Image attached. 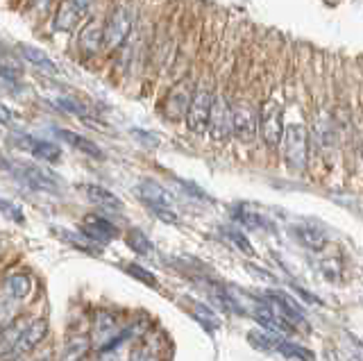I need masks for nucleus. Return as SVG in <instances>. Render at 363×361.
I'll return each instance as SVG.
<instances>
[{
  "label": "nucleus",
  "mask_w": 363,
  "mask_h": 361,
  "mask_svg": "<svg viewBox=\"0 0 363 361\" xmlns=\"http://www.w3.org/2000/svg\"><path fill=\"white\" fill-rule=\"evenodd\" d=\"M189 311L193 313V318H196L202 327H207L209 332H216L220 327V323H218V316H216L207 304H202V302H191L189 300Z\"/></svg>",
  "instance_id": "obj_23"
},
{
  "label": "nucleus",
  "mask_w": 363,
  "mask_h": 361,
  "mask_svg": "<svg viewBox=\"0 0 363 361\" xmlns=\"http://www.w3.org/2000/svg\"><path fill=\"white\" fill-rule=\"evenodd\" d=\"M79 191L84 194V198L105 211H121L123 209V202L116 194H111L109 189L105 187H98V184H79Z\"/></svg>",
  "instance_id": "obj_18"
},
{
  "label": "nucleus",
  "mask_w": 363,
  "mask_h": 361,
  "mask_svg": "<svg viewBox=\"0 0 363 361\" xmlns=\"http://www.w3.org/2000/svg\"><path fill=\"white\" fill-rule=\"evenodd\" d=\"M11 118H14V114H11V109L7 105L0 103V126H7V123H11Z\"/></svg>",
  "instance_id": "obj_36"
},
{
  "label": "nucleus",
  "mask_w": 363,
  "mask_h": 361,
  "mask_svg": "<svg viewBox=\"0 0 363 361\" xmlns=\"http://www.w3.org/2000/svg\"><path fill=\"white\" fill-rule=\"evenodd\" d=\"M89 338L84 336H77L73 338V341H68L66 348H64V355H62V361H79V359H84V355L89 352Z\"/></svg>",
  "instance_id": "obj_26"
},
{
  "label": "nucleus",
  "mask_w": 363,
  "mask_h": 361,
  "mask_svg": "<svg viewBox=\"0 0 363 361\" xmlns=\"http://www.w3.org/2000/svg\"><path fill=\"white\" fill-rule=\"evenodd\" d=\"M209 132L213 141H225L232 134V109L227 105L225 98H218L213 103V114H211V126Z\"/></svg>",
  "instance_id": "obj_16"
},
{
  "label": "nucleus",
  "mask_w": 363,
  "mask_h": 361,
  "mask_svg": "<svg viewBox=\"0 0 363 361\" xmlns=\"http://www.w3.org/2000/svg\"><path fill=\"white\" fill-rule=\"evenodd\" d=\"M220 232H223L225 239H227V241H232V243H234V245L238 248V250L243 252V255H247V257H252V255H255L252 243L247 241V236H245L241 230H236V228H223Z\"/></svg>",
  "instance_id": "obj_27"
},
{
  "label": "nucleus",
  "mask_w": 363,
  "mask_h": 361,
  "mask_svg": "<svg viewBox=\"0 0 363 361\" xmlns=\"http://www.w3.org/2000/svg\"><path fill=\"white\" fill-rule=\"evenodd\" d=\"M55 134L60 137L64 143H68V145H73L75 150H79V152H84V155H89V157H94V160H102V150L98 148V145L94 143V141H89L86 137H82V134H77V132H71V130H55Z\"/></svg>",
  "instance_id": "obj_21"
},
{
  "label": "nucleus",
  "mask_w": 363,
  "mask_h": 361,
  "mask_svg": "<svg viewBox=\"0 0 363 361\" xmlns=\"http://www.w3.org/2000/svg\"><path fill=\"white\" fill-rule=\"evenodd\" d=\"M277 350L281 355H286V357H295V359H300V361H313V352H309L306 348H300V345H295L291 341H284V338H277Z\"/></svg>",
  "instance_id": "obj_28"
},
{
  "label": "nucleus",
  "mask_w": 363,
  "mask_h": 361,
  "mask_svg": "<svg viewBox=\"0 0 363 361\" xmlns=\"http://www.w3.org/2000/svg\"><path fill=\"white\" fill-rule=\"evenodd\" d=\"M34 282L28 273H11L0 284V330L14 323L21 304L30 298Z\"/></svg>",
  "instance_id": "obj_1"
},
{
  "label": "nucleus",
  "mask_w": 363,
  "mask_h": 361,
  "mask_svg": "<svg viewBox=\"0 0 363 361\" xmlns=\"http://www.w3.org/2000/svg\"><path fill=\"white\" fill-rule=\"evenodd\" d=\"M264 300L270 304V309L275 311V316H277L281 323H286L289 327L304 325L302 307L291 296H286V293H281V291H266L264 293Z\"/></svg>",
  "instance_id": "obj_9"
},
{
  "label": "nucleus",
  "mask_w": 363,
  "mask_h": 361,
  "mask_svg": "<svg viewBox=\"0 0 363 361\" xmlns=\"http://www.w3.org/2000/svg\"><path fill=\"white\" fill-rule=\"evenodd\" d=\"M134 26V9L128 5H118L111 9V14L105 23V48L116 50L128 41Z\"/></svg>",
  "instance_id": "obj_5"
},
{
  "label": "nucleus",
  "mask_w": 363,
  "mask_h": 361,
  "mask_svg": "<svg viewBox=\"0 0 363 361\" xmlns=\"http://www.w3.org/2000/svg\"><path fill=\"white\" fill-rule=\"evenodd\" d=\"M82 234L86 239H91L94 243L102 245L109 243L118 236V228L111 221H107L105 216H96V213H89V216L82 221Z\"/></svg>",
  "instance_id": "obj_14"
},
{
  "label": "nucleus",
  "mask_w": 363,
  "mask_h": 361,
  "mask_svg": "<svg viewBox=\"0 0 363 361\" xmlns=\"http://www.w3.org/2000/svg\"><path fill=\"white\" fill-rule=\"evenodd\" d=\"M0 166L34 191H43V194H60L62 191V177L48 171L45 166H39L34 162H11V160H0Z\"/></svg>",
  "instance_id": "obj_2"
},
{
  "label": "nucleus",
  "mask_w": 363,
  "mask_h": 361,
  "mask_svg": "<svg viewBox=\"0 0 363 361\" xmlns=\"http://www.w3.org/2000/svg\"><path fill=\"white\" fill-rule=\"evenodd\" d=\"M91 9V3H84V0H68V3H62L60 9H57L52 28L57 32H73L79 21H82Z\"/></svg>",
  "instance_id": "obj_12"
},
{
  "label": "nucleus",
  "mask_w": 363,
  "mask_h": 361,
  "mask_svg": "<svg viewBox=\"0 0 363 361\" xmlns=\"http://www.w3.org/2000/svg\"><path fill=\"white\" fill-rule=\"evenodd\" d=\"M136 198L150 207L157 213V218L166 223H177V213L173 211V196L162 184L152 182V179H141L136 184Z\"/></svg>",
  "instance_id": "obj_4"
},
{
  "label": "nucleus",
  "mask_w": 363,
  "mask_h": 361,
  "mask_svg": "<svg viewBox=\"0 0 363 361\" xmlns=\"http://www.w3.org/2000/svg\"><path fill=\"white\" fill-rule=\"evenodd\" d=\"M11 141H14V145H18V148L28 150L34 160H39V162L55 164V162L62 160L60 143H52V141H45V139H34L26 132H14L11 134Z\"/></svg>",
  "instance_id": "obj_8"
},
{
  "label": "nucleus",
  "mask_w": 363,
  "mask_h": 361,
  "mask_svg": "<svg viewBox=\"0 0 363 361\" xmlns=\"http://www.w3.org/2000/svg\"><path fill=\"white\" fill-rule=\"evenodd\" d=\"M102 46H105V28H100L98 23L86 26L77 39V48L89 57V55H96Z\"/></svg>",
  "instance_id": "obj_20"
},
{
  "label": "nucleus",
  "mask_w": 363,
  "mask_h": 361,
  "mask_svg": "<svg viewBox=\"0 0 363 361\" xmlns=\"http://www.w3.org/2000/svg\"><path fill=\"white\" fill-rule=\"evenodd\" d=\"M123 327L118 325V318L111 311H98L94 318V334H91V343L98 350L107 348L113 338L121 336Z\"/></svg>",
  "instance_id": "obj_13"
},
{
  "label": "nucleus",
  "mask_w": 363,
  "mask_h": 361,
  "mask_svg": "<svg viewBox=\"0 0 363 361\" xmlns=\"http://www.w3.org/2000/svg\"><path fill=\"white\" fill-rule=\"evenodd\" d=\"M45 334H48V323H45L43 318H32V321H28L26 330H23L21 341L16 345L14 359L26 357L28 352H32V350L37 348L43 341V338H45Z\"/></svg>",
  "instance_id": "obj_15"
},
{
  "label": "nucleus",
  "mask_w": 363,
  "mask_h": 361,
  "mask_svg": "<svg viewBox=\"0 0 363 361\" xmlns=\"http://www.w3.org/2000/svg\"><path fill=\"white\" fill-rule=\"evenodd\" d=\"M16 50H18V55H21L23 60H26L28 64H32L34 69H37L39 73H43V75L55 77V75H60V73H62V71H60V66H57V64L48 57V52H43L41 48L30 46V43H18Z\"/></svg>",
  "instance_id": "obj_17"
},
{
  "label": "nucleus",
  "mask_w": 363,
  "mask_h": 361,
  "mask_svg": "<svg viewBox=\"0 0 363 361\" xmlns=\"http://www.w3.org/2000/svg\"><path fill=\"white\" fill-rule=\"evenodd\" d=\"M26 325H28V321H14L11 325L0 330V359H14L16 345L21 341Z\"/></svg>",
  "instance_id": "obj_19"
},
{
  "label": "nucleus",
  "mask_w": 363,
  "mask_h": 361,
  "mask_svg": "<svg viewBox=\"0 0 363 361\" xmlns=\"http://www.w3.org/2000/svg\"><path fill=\"white\" fill-rule=\"evenodd\" d=\"M196 98V91H193V84L191 80H182L177 82L173 89L168 91V98L164 103V114L170 121H179V118H186L189 114V107Z\"/></svg>",
  "instance_id": "obj_10"
},
{
  "label": "nucleus",
  "mask_w": 363,
  "mask_h": 361,
  "mask_svg": "<svg viewBox=\"0 0 363 361\" xmlns=\"http://www.w3.org/2000/svg\"><path fill=\"white\" fill-rule=\"evenodd\" d=\"M213 96L207 91V89H200L196 91V98L189 107L186 114V128L196 134H204V130H209L211 126V114H213Z\"/></svg>",
  "instance_id": "obj_7"
},
{
  "label": "nucleus",
  "mask_w": 363,
  "mask_h": 361,
  "mask_svg": "<svg viewBox=\"0 0 363 361\" xmlns=\"http://www.w3.org/2000/svg\"><path fill=\"white\" fill-rule=\"evenodd\" d=\"M0 77L14 84V82H18V80H21V71L11 69V66H0Z\"/></svg>",
  "instance_id": "obj_34"
},
{
  "label": "nucleus",
  "mask_w": 363,
  "mask_h": 361,
  "mask_svg": "<svg viewBox=\"0 0 363 361\" xmlns=\"http://www.w3.org/2000/svg\"><path fill=\"white\" fill-rule=\"evenodd\" d=\"M125 273H128L130 277H134V279L143 282V284H145V287H150V289H157V287H159L157 277L150 273V270H145V268L139 266V264H128V266H125Z\"/></svg>",
  "instance_id": "obj_29"
},
{
  "label": "nucleus",
  "mask_w": 363,
  "mask_h": 361,
  "mask_svg": "<svg viewBox=\"0 0 363 361\" xmlns=\"http://www.w3.org/2000/svg\"><path fill=\"white\" fill-rule=\"evenodd\" d=\"M293 236L300 243H304L306 248H311V250H323L325 243H327V236L320 230L311 228V225H295Z\"/></svg>",
  "instance_id": "obj_22"
},
{
  "label": "nucleus",
  "mask_w": 363,
  "mask_h": 361,
  "mask_svg": "<svg viewBox=\"0 0 363 361\" xmlns=\"http://www.w3.org/2000/svg\"><path fill=\"white\" fill-rule=\"evenodd\" d=\"M257 128H259V114L255 107L243 103L232 109V134L241 143H252L257 137Z\"/></svg>",
  "instance_id": "obj_11"
},
{
  "label": "nucleus",
  "mask_w": 363,
  "mask_h": 361,
  "mask_svg": "<svg viewBox=\"0 0 363 361\" xmlns=\"http://www.w3.org/2000/svg\"><path fill=\"white\" fill-rule=\"evenodd\" d=\"M125 243H128V248H130L132 252L141 255V257H145V255H152V250H155L152 241L147 239V236H145L141 230H136V228L128 230V234H125Z\"/></svg>",
  "instance_id": "obj_24"
},
{
  "label": "nucleus",
  "mask_w": 363,
  "mask_h": 361,
  "mask_svg": "<svg viewBox=\"0 0 363 361\" xmlns=\"http://www.w3.org/2000/svg\"><path fill=\"white\" fill-rule=\"evenodd\" d=\"M52 105H55L57 109H64V111H68V114H75V116H86V109H84V105H79L77 100H73V98H55V100H52Z\"/></svg>",
  "instance_id": "obj_31"
},
{
  "label": "nucleus",
  "mask_w": 363,
  "mask_h": 361,
  "mask_svg": "<svg viewBox=\"0 0 363 361\" xmlns=\"http://www.w3.org/2000/svg\"><path fill=\"white\" fill-rule=\"evenodd\" d=\"M57 234H60L64 241H68L71 245H75L77 250H82V252H86V255H100V245L94 243L91 239H86L84 234H75V232H68V230H57Z\"/></svg>",
  "instance_id": "obj_25"
},
{
  "label": "nucleus",
  "mask_w": 363,
  "mask_h": 361,
  "mask_svg": "<svg viewBox=\"0 0 363 361\" xmlns=\"http://www.w3.org/2000/svg\"><path fill=\"white\" fill-rule=\"evenodd\" d=\"M247 341L252 343V348H257V350H277V338L259 334V332H250Z\"/></svg>",
  "instance_id": "obj_33"
},
{
  "label": "nucleus",
  "mask_w": 363,
  "mask_h": 361,
  "mask_svg": "<svg viewBox=\"0 0 363 361\" xmlns=\"http://www.w3.org/2000/svg\"><path fill=\"white\" fill-rule=\"evenodd\" d=\"M37 361H50V359H45V357H43V359H37Z\"/></svg>",
  "instance_id": "obj_37"
},
{
  "label": "nucleus",
  "mask_w": 363,
  "mask_h": 361,
  "mask_svg": "<svg viewBox=\"0 0 363 361\" xmlns=\"http://www.w3.org/2000/svg\"><path fill=\"white\" fill-rule=\"evenodd\" d=\"M0 216H5L9 221H14V223H23L26 218H23V211L18 205H14V202H9L7 198L0 196Z\"/></svg>",
  "instance_id": "obj_32"
},
{
  "label": "nucleus",
  "mask_w": 363,
  "mask_h": 361,
  "mask_svg": "<svg viewBox=\"0 0 363 361\" xmlns=\"http://www.w3.org/2000/svg\"><path fill=\"white\" fill-rule=\"evenodd\" d=\"M130 361H157V359H155V355L150 352V350L143 348V350H136V352L130 357Z\"/></svg>",
  "instance_id": "obj_35"
},
{
  "label": "nucleus",
  "mask_w": 363,
  "mask_h": 361,
  "mask_svg": "<svg viewBox=\"0 0 363 361\" xmlns=\"http://www.w3.org/2000/svg\"><path fill=\"white\" fill-rule=\"evenodd\" d=\"M234 221H236V223H243L245 228H268V223L264 221V216H259V213H250V211H245L243 207H238V209H236Z\"/></svg>",
  "instance_id": "obj_30"
},
{
  "label": "nucleus",
  "mask_w": 363,
  "mask_h": 361,
  "mask_svg": "<svg viewBox=\"0 0 363 361\" xmlns=\"http://www.w3.org/2000/svg\"><path fill=\"white\" fill-rule=\"evenodd\" d=\"M259 126H261V134H264V141L268 145H277L284 141L286 126H284V109L277 100H268V103L261 107Z\"/></svg>",
  "instance_id": "obj_6"
},
{
  "label": "nucleus",
  "mask_w": 363,
  "mask_h": 361,
  "mask_svg": "<svg viewBox=\"0 0 363 361\" xmlns=\"http://www.w3.org/2000/svg\"><path fill=\"white\" fill-rule=\"evenodd\" d=\"M284 160H286L289 168L295 173H300L306 168V160H309V132L302 123H291L284 132Z\"/></svg>",
  "instance_id": "obj_3"
}]
</instances>
